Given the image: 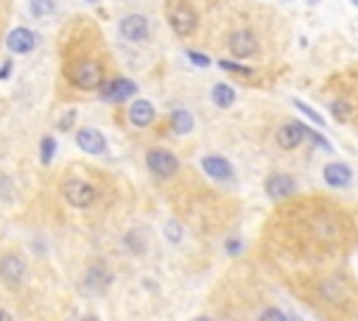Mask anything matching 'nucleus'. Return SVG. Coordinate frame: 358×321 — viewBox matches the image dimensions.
Here are the masks:
<instances>
[{"instance_id": "f257e3e1", "label": "nucleus", "mask_w": 358, "mask_h": 321, "mask_svg": "<svg viewBox=\"0 0 358 321\" xmlns=\"http://www.w3.org/2000/svg\"><path fill=\"white\" fill-rule=\"evenodd\" d=\"M358 221L325 196H292L280 202L263 229V249L294 274L325 271L355 249Z\"/></svg>"}, {"instance_id": "f03ea898", "label": "nucleus", "mask_w": 358, "mask_h": 321, "mask_svg": "<svg viewBox=\"0 0 358 321\" xmlns=\"http://www.w3.org/2000/svg\"><path fill=\"white\" fill-rule=\"evenodd\" d=\"M289 285L303 296L314 313L325 318H352L358 315V285L347 271L325 269V271H303L292 274Z\"/></svg>"}, {"instance_id": "7ed1b4c3", "label": "nucleus", "mask_w": 358, "mask_h": 321, "mask_svg": "<svg viewBox=\"0 0 358 321\" xmlns=\"http://www.w3.org/2000/svg\"><path fill=\"white\" fill-rule=\"evenodd\" d=\"M96 26H82L79 39L73 42V53L64 56V79L79 93H98V87L109 79V64L101 37Z\"/></svg>"}, {"instance_id": "20e7f679", "label": "nucleus", "mask_w": 358, "mask_h": 321, "mask_svg": "<svg viewBox=\"0 0 358 321\" xmlns=\"http://www.w3.org/2000/svg\"><path fill=\"white\" fill-rule=\"evenodd\" d=\"M325 104L333 120L358 128V68L330 76L325 90Z\"/></svg>"}, {"instance_id": "39448f33", "label": "nucleus", "mask_w": 358, "mask_h": 321, "mask_svg": "<svg viewBox=\"0 0 358 321\" xmlns=\"http://www.w3.org/2000/svg\"><path fill=\"white\" fill-rule=\"evenodd\" d=\"M263 26L258 20H238L227 28L224 34V48L230 53V59L238 61H258L269 56L266 48V37H263Z\"/></svg>"}, {"instance_id": "423d86ee", "label": "nucleus", "mask_w": 358, "mask_h": 321, "mask_svg": "<svg viewBox=\"0 0 358 321\" xmlns=\"http://www.w3.org/2000/svg\"><path fill=\"white\" fill-rule=\"evenodd\" d=\"M165 20L179 39H190L199 31V9H196L193 0H168Z\"/></svg>"}, {"instance_id": "0eeeda50", "label": "nucleus", "mask_w": 358, "mask_h": 321, "mask_svg": "<svg viewBox=\"0 0 358 321\" xmlns=\"http://www.w3.org/2000/svg\"><path fill=\"white\" fill-rule=\"evenodd\" d=\"M146 168H149V173H152L157 182H171V179H177V176L182 173L179 157H177L174 151L163 148V146H152V148L146 151Z\"/></svg>"}, {"instance_id": "6e6552de", "label": "nucleus", "mask_w": 358, "mask_h": 321, "mask_svg": "<svg viewBox=\"0 0 358 321\" xmlns=\"http://www.w3.org/2000/svg\"><path fill=\"white\" fill-rule=\"evenodd\" d=\"M305 143H308V126L300 120H285L271 132V146L277 151H285V154L300 151Z\"/></svg>"}, {"instance_id": "1a4fd4ad", "label": "nucleus", "mask_w": 358, "mask_h": 321, "mask_svg": "<svg viewBox=\"0 0 358 321\" xmlns=\"http://www.w3.org/2000/svg\"><path fill=\"white\" fill-rule=\"evenodd\" d=\"M118 37L129 45H143L152 39V20L143 12H129L118 20Z\"/></svg>"}, {"instance_id": "9d476101", "label": "nucleus", "mask_w": 358, "mask_h": 321, "mask_svg": "<svg viewBox=\"0 0 358 321\" xmlns=\"http://www.w3.org/2000/svg\"><path fill=\"white\" fill-rule=\"evenodd\" d=\"M62 196L70 207H76V210H87L98 202V187L87 179H67L62 184Z\"/></svg>"}, {"instance_id": "9b49d317", "label": "nucleus", "mask_w": 358, "mask_h": 321, "mask_svg": "<svg viewBox=\"0 0 358 321\" xmlns=\"http://www.w3.org/2000/svg\"><path fill=\"white\" fill-rule=\"evenodd\" d=\"M263 190H266V196L271 202H285V199H292L297 196V179L292 173H283V171H271L266 179H263Z\"/></svg>"}, {"instance_id": "f8f14e48", "label": "nucleus", "mask_w": 358, "mask_h": 321, "mask_svg": "<svg viewBox=\"0 0 358 321\" xmlns=\"http://www.w3.org/2000/svg\"><path fill=\"white\" fill-rule=\"evenodd\" d=\"M199 165H202V171L207 173L210 182H216V184H233L235 182V168L222 154H204L199 159Z\"/></svg>"}, {"instance_id": "ddd939ff", "label": "nucleus", "mask_w": 358, "mask_h": 321, "mask_svg": "<svg viewBox=\"0 0 358 321\" xmlns=\"http://www.w3.org/2000/svg\"><path fill=\"white\" fill-rule=\"evenodd\" d=\"M134 93H137V84L132 79H126V76H109L98 87V95H101L104 104H123V101L134 98Z\"/></svg>"}, {"instance_id": "4468645a", "label": "nucleus", "mask_w": 358, "mask_h": 321, "mask_svg": "<svg viewBox=\"0 0 358 321\" xmlns=\"http://www.w3.org/2000/svg\"><path fill=\"white\" fill-rule=\"evenodd\" d=\"M126 120L132 128H152L157 123V109L149 98H134L126 109Z\"/></svg>"}, {"instance_id": "2eb2a0df", "label": "nucleus", "mask_w": 358, "mask_h": 321, "mask_svg": "<svg viewBox=\"0 0 358 321\" xmlns=\"http://www.w3.org/2000/svg\"><path fill=\"white\" fill-rule=\"evenodd\" d=\"M76 143H79V148L84 154H93V157L107 154V137L98 132V128H93V126L79 128V132H76Z\"/></svg>"}, {"instance_id": "dca6fc26", "label": "nucleus", "mask_w": 358, "mask_h": 321, "mask_svg": "<svg viewBox=\"0 0 358 321\" xmlns=\"http://www.w3.org/2000/svg\"><path fill=\"white\" fill-rule=\"evenodd\" d=\"M322 179H325L328 187L344 190V187L352 184V168H350L347 162H328V165L322 168Z\"/></svg>"}, {"instance_id": "f3484780", "label": "nucleus", "mask_w": 358, "mask_h": 321, "mask_svg": "<svg viewBox=\"0 0 358 321\" xmlns=\"http://www.w3.org/2000/svg\"><path fill=\"white\" fill-rule=\"evenodd\" d=\"M26 277V266L20 260V254H3L0 257V280L6 285H20Z\"/></svg>"}, {"instance_id": "a211bd4d", "label": "nucleus", "mask_w": 358, "mask_h": 321, "mask_svg": "<svg viewBox=\"0 0 358 321\" xmlns=\"http://www.w3.org/2000/svg\"><path fill=\"white\" fill-rule=\"evenodd\" d=\"M168 128H171V135H177V137L190 135L193 128H196L193 112H188V109H174V112L168 115Z\"/></svg>"}, {"instance_id": "6ab92c4d", "label": "nucleus", "mask_w": 358, "mask_h": 321, "mask_svg": "<svg viewBox=\"0 0 358 321\" xmlns=\"http://www.w3.org/2000/svg\"><path fill=\"white\" fill-rule=\"evenodd\" d=\"M37 34L34 31H28V28H15L12 34H9V39H6V45H9V50L12 53H31L34 48H37Z\"/></svg>"}, {"instance_id": "aec40b11", "label": "nucleus", "mask_w": 358, "mask_h": 321, "mask_svg": "<svg viewBox=\"0 0 358 321\" xmlns=\"http://www.w3.org/2000/svg\"><path fill=\"white\" fill-rule=\"evenodd\" d=\"M112 285V274L104 269V266H90L87 269V277H84V288L90 291V293H104L107 288Z\"/></svg>"}, {"instance_id": "412c9836", "label": "nucleus", "mask_w": 358, "mask_h": 321, "mask_svg": "<svg viewBox=\"0 0 358 321\" xmlns=\"http://www.w3.org/2000/svg\"><path fill=\"white\" fill-rule=\"evenodd\" d=\"M219 68L224 70V73H233L238 81H249V84H260L255 76H260L255 68H249V64H244V61H238V59H222L219 61Z\"/></svg>"}, {"instance_id": "4be33fe9", "label": "nucleus", "mask_w": 358, "mask_h": 321, "mask_svg": "<svg viewBox=\"0 0 358 321\" xmlns=\"http://www.w3.org/2000/svg\"><path fill=\"white\" fill-rule=\"evenodd\" d=\"M210 98H213V104H216L219 109H230V106L238 101V93H235V87H230V84L219 81V84H213Z\"/></svg>"}, {"instance_id": "5701e85b", "label": "nucleus", "mask_w": 358, "mask_h": 321, "mask_svg": "<svg viewBox=\"0 0 358 321\" xmlns=\"http://www.w3.org/2000/svg\"><path fill=\"white\" fill-rule=\"evenodd\" d=\"M123 243H126V249H129L132 254H146V249H149V240H146V235H143L140 229H132Z\"/></svg>"}, {"instance_id": "b1692460", "label": "nucleus", "mask_w": 358, "mask_h": 321, "mask_svg": "<svg viewBox=\"0 0 358 321\" xmlns=\"http://www.w3.org/2000/svg\"><path fill=\"white\" fill-rule=\"evenodd\" d=\"M53 9H56L53 0H31V14H34L37 20L51 17V14H53Z\"/></svg>"}, {"instance_id": "393cba45", "label": "nucleus", "mask_w": 358, "mask_h": 321, "mask_svg": "<svg viewBox=\"0 0 358 321\" xmlns=\"http://www.w3.org/2000/svg\"><path fill=\"white\" fill-rule=\"evenodd\" d=\"M294 106H297V109H300V112H303V115H305V117H308V120H314V123H316V126H325V120H322V115H319V112H316V109H311V106H308V104H303V101H300V98H294Z\"/></svg>"}, {"instance_id": "a878e982", "label": "nucleus", "mask_w": 358, "mask_h": 321, "mask_svg": "<svg viewBox=\"0 0 358 321\" xmlns=\"http://www.w3.org/2000/svg\"><path fill=\"white\" fill-rule=\"evenodd\" d=\"M308 143H311V146H316L319 151H330V143H328L319 132H314V128H308Z\"/></svg>"}, {"instance_id": "bb28decb", "label": "nucleus", "mask_w": 358, "mask_h": 321, "mask_svg": "<svg viewBox=\"0 0 358 321\" xmlns=\"http://www.w3.org/2000/svg\"><path fill=\"white\" fill-rule=\"evenodd\" d=\"M53 151H56V140L53 137H45L42 140V165H48L53 159Z\"/></svg>"}, {"instance_id": "cd10ccee", "label": "nucleus", "mask_w": 358, "mask_h": 321, "mask_svg": "<svg viewBox=\"0 0 358 321\" xmlns=\"http://www.w3.org/2000/svg\"><path fill=\"white\" fill-rule=\"evenodd\" d=\"M224 249L230 251V257H238V254L244 251V243H241L238 237H227V240H224Z\"/></svg>"}, {"instance_id": "c85d7f7f", "label": "nucleus", "mask_w": 358, "mask_h": 321, "mask_svg": "<svg viewBox=\"0 0 358 321\" xmlns=\"http://www.w3.org/2000/svg\"><path fill=\"white\" fill-rule=\"evenodd\" d=\"M188 59H190L193 64H202V68H207V64H210V59H207L204 53H199V50H188Z\"/></svg>"}, {"instance_id": "c756f323", "label": "nucleus", "mask_w": 358, "mask_h": 321, "mask_svg": "<svg viewBox=\"0 0 358 321\" xmlns=\"http://www.w3.org/2000/svg\"><path fill=\"white\" fill-rule=\"evenodd\" d=\"M70 126H73V112H67V115L62 117V123H59V128H62V132H67Z\"/></svg>"}, {"instance_id": "7c9ffc66", "label": "nucleus", "mask_w": 358, "mask_h": 321, "mask_svg": "<svg viewBox=\"0 0 358 321\" xmlns=\"http://www.w3.org/2000/svg\"><path fill=\"white\" fill-rule=\"evenodd\" d=\"M12 70H15V64L12 61H3V68H0V79H9Z\"/></svg>"}, {"instance_id": "2f4dec72", "label": "nucleus", "mask_w": 358, "mask_h": 321, "mask_svg": "<svg viewBox=\"0 0 358 321\" xmlns=\"http://www.w3.org/2000/svg\"><path fill=\"white\" fill-rule=\"evenodd\" d=\"M308 3H316V0H308Z\"/></svg>"}, {"instance_id": "473e14b6", "label": "nucleus", "mask_w": 358, "mask_h": 321, "mask_svg": "<svg viewBox=\"0 0 358 321\" xmlns=\"http://www.w3.org/2000/svg\"><path fill=\"white\" fill-rule=\"evenodd\" d=\"M352 3H355V6H358V0H352Z\"/></svg>"}, {"instance_id": "72a5a7b5", "label": "nucleus", "mask_w": 358, "mask_h": 321, "mask_svg": "<svg viewBox=\"0 0 358 321\" xmlns=\"http://www.w3.org/2000/svg\"><path fill=\"white\" fill-rule=\"evenodd\" d=\"M123 3H126V0H123Z\"/></svg>"}]
</instances>
